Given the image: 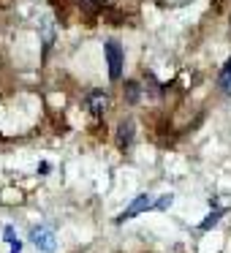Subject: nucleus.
Returning a JSON list of instances; mask_svg holds the SVG:
<instances>
[{
  "label": "nucleus",
  "mask_w": 231,
  "mask_h": 253,
  "mask_svg": "<svg viewBox=\"0 0 231 253\" xmlns=\"http://www.w3.org/2000/svg\"><path fill=\"white\" fill-rule=\"evenodd\" d=\"M30 242H33L41 253H55L57 251V240H55V229H52V226H33V229H30Z\"/></svg>",
  "instance_id": "nucleus-1"
},
{
  "label": "nucleus",
  "mask_w": 231,
  "mask_h": 253,
  "mask_svg": "<svg viewBox=\"0 0 231 253\" xmlns=\"http://www.w3.org/2000/svg\"><path fill=\"white\" fill-rule=\"evenodd\" d=\"M104 52H106V63H109V79H112V82H117V79L122 77V63H125L122 46L117 44V41H106Z\"/></svg>",
  "instance_id": "nucleus-2"
},
{
  "label": "nucleus",
  "mask_w": 231,
  "mask_h": 253,
  "mask_svg": "<svg viewBox=\"0 0 231 253\" xmlns=\"http://www.w3.org/2000/svg\"><path fill=\"white\" fill-rule=\"evenodd\" d=\"M153 204H155V202H153V196H147V193H142V196H136V199H133V202L128 204L125 210H122L120 215H117V223H125V220L136 218L139 212H144V210H150Z\"/></svg>",
  "instance_id": "nucleus-3"
},
{
  "label": "nucleus",
  "mask_w": 231,
  "mask_h": 253,
  "mask_svg": "<svg viewBox=\"0 0 231 253\" xmlns=\"http://www.w3.org/2000/svg\"><path fill=\"white\" fill-rule=\"evenodd\" d=\"M84 109H87L90 115L101 117L106 109H109V95H106L104 90H90V93L84 95Z\"/></svg>",
  "instance_id": "nucleus-4"
},
{
  "label": "nucleus",
  "mask_w": 231,
  "mask_h": 253,
  "mask_svg": "<svg viewBox=\"0 0 231 253\" xmlns=\"http://www.w3.org/2000/svg\"><path fill=\"white\" fill-rule=\"evenodd\" d=\"M133 131H136V126H133V120H122L120 128H117V147L125 150L133 144Z\"/></svg>",
  "instance_id": "nucleus-5"
},
{
  "label": "nucleus",
  "mask_w": 231,
  "mask_h": 253,
  "mask_svg": "<svg viewBox=\"0 0 231 253\" xmlns=\"http://www.w3.org/2000/svg\"><path fill=\"white\" fill-rule=\"evenodd\" d=\"M41 41H44V55L49 52V46L55 44V22H52L49 17L41 22Z\"/></svg>",
  "instance_id": "nucleus-6"
},
{
  "label": "nucleus",
  "mask_w": 231,
  "mask_h": 253,
  "mask_svg": "<svg viewBox=\"0 0 231 253\" xmlns=\"http://www.w3.org/2000/svg\"><path fill=\"white\" fill-rule=\"evenodd\" d=\"M223 215H226V210H212V212H209L207 218H204L201 223H198V231H209V229H212V226H218Z\"/></svg>",
  "instance_id": "nucleus-7"
},
{
  "label": "nucleus",
  "mask_w": 231,
  "mask_h": 253,
  "mask_svg": "<svg viewBox=\"0 0 231 253\" xmlns=\"http://www.w3.org/2000/svg\"><path fill=\"white\" fill-rule=\"evenodd\" d=\"M3 237H6V242L11 245V253H22V240H17V231H14L11 226L3 229Z\"/></svg>",
  "instance_id": "nucleus-8"
},
{
  "label": "nucleus",
  "mask_w": 231,
  "mask_h": 253,
  "mask_svg": "<svg viewBox=\"0 0 231 253\" xmlns=\"http://www.w3.org/2000/svg\"><path fill=\"white\" fill-rule=\"evenodd\" d=\"M139 95H142V87H139V82H125V101L128 104H139Z\"/></svg>",
  "instance_id": "nucleus-9"
},
{
  "label": "nucleus",
  "mask_w": 231,
  "mask_h": 253,
  "mask_svg": "<svg viewBox=\"0 0 231 253\" xmlns=\"http://www.w3.org/2000/svg\"><path fill=\"white\" fill-rule=\"evenodd\" d=\"M218 82H220V90H223V93H231V57H229V63L223 66V71H220Z\"/></svg>",
  "instance_id": "nucleus-10"
},
{
  "label": "nucleus",
  "mask_w": 231,
  "mask_h": 253,
  "mask_svg": "<svg viewBox=\"0 0 231 253\" xmlns=\"http://www.w3.org/2000/svg\"><path fill=\"white\" fill-rule=\"evenodd\" d=\"M77 3L82 6V11H87V14H95V11L104 8V0H77Z\"/></svg>",
  "instance_id": "nucleus-11"
},
{
  "label": "nucleus",
  "mask_w": 231,
  "mask_h": 253,
  "mask_svg": "<svg viewBox=\"0 0 231 253\" xmlns=\"http://www.w3.org/2000/svg\"><path fill=\"white\" fill-rule=\"evenodd\" d=\"M171 204H174V196H171V193H166V196H160L158 202L153 204V210H160V212H163V210H169Z\"/></svg>",
  "instance_id": "nucleus-12"
}]
</instances>
